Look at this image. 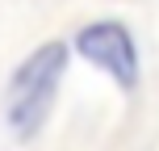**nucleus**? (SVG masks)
Segmentation results:
<instances>
[{
    "mask_svg": "<svg viewBox=\"0 0 159 151\" xmlns=\"http://www.w3.org/2000/svg\"><path fill=\"white\" fill-rule=\"evenodd\" d=\"M71 63V42L50 38L42 46H34L30 55L17 63V72L8 76V92H4V122L21 143H30L42 126H46L50 109L59 101V84L67 76Z\"/></svg>",
    "mask_w": 159,
    "mask_h": 151,
    "instance_id": "obj_1",
    "label": "nucleus"
},
{
    "mask_svg": "<svg viewBox=\"0 0 159 151\" xmlns=\"http://www.w3.org/2000/svg\"><path fill=\"white\" fill-rule=\"evenodd\" d=\"M71 55H80L88 67H96L101 76L113 80L117 92H134L143 80V59H138V38L126 21L117 17H101L75 30Z\"/></svg>",
    "mask_w": 159,
    "mask_h": 151,
    "instance_id": "obj_2",
    "label": "nucleus"
}]
</instances>
